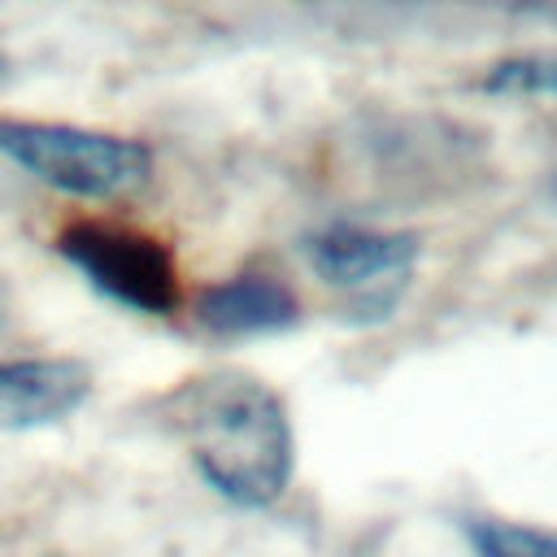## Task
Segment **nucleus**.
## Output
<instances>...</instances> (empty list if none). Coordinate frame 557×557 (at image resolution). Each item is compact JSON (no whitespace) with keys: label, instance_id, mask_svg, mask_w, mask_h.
Here are the masks:
<instances>
[{"label":"nucleus","instance_id":"f257e3e1","mask_svg":"<svg viewBox=\"0 0 557 557\" xmlns=\"http://www.w3.org/2000/svg\"><path fill=\"white\" fill-rule=\"evenodd\" d=\"M174 431L200 479L231 505H274L296 470L287 400L257 374L209 370L170 396Z\"/></svg>","mask_w":557,"mask_h":557},{"label":"nucleus","instance_id":"f03ea898","mask_svg":"<svg viewBox=\"0 0 557 557\" xmlns=\"http://www.w3.org/2000/svg\"><path fill=\"white\" fill-rule=\"evenodd\" d=\"M0 152L17 161L39 183L83 196V200H122L148 187L152 148L126 135H104L65 122H0Z\"/></svg>","mask_w":557,"mask_h":557},{"label":"nucleus","instance_id":"7ed1b4c3","mask_svg":"<svg viewBox=\"0 0 557 557\" xmlns=\"http://www.w3.org/2000/svg\"><path fill=\"white\" fill-rule=\"evenodd\" d=\"M57 252L113 305L148 318H170L183 305L178 261L165 239L104 222V218H74L57 231Z\"/></svg>","mask_w":557,"mask_h":557},{"label":"nucleus","instance_id":"20e7f679","mask_svg":"<svg viewBox=\"0 0 557 557\" xmlns=\"http://www.w3.org/2000/svg\"><path fill=\"white\" fill-rule=\"evenodd\" d=\"M91 383L96 374L78 357H0V435L65 422Z\"/></svg>","mask_w":557,"mask_h":557},{"label":"nucleus","instance_id":"39448f33","mask_svg":"<svg viewBox=\"0 0 557 557\" xmlns=\"http://www.w3.org/2000/svg\"><path fill=\"white\" fill-rule=\"evenodd\" d=\"M418 261V239L409 231H370V226H331L309 239V265L331 287H405Z\"/></svg>","mask_w":557,"mask_h":557},{"label":"nucleus","instance_id":"423d86ee","mask_svg":"<svg viewBox=\"0 0 557 557\" xmlns=\"http://www.w3.org/2000/svg\"><path fill=\"white\" fill-rule=\"evenodd\" d=\"M196 322L222 339L274 335L300 322V300L270 274H235L196 296Z\"/></svg>","mask_w":557,"mask_h":557},{"label":"nucleus","instance_id":"0eeeda50","mask_svg":"<svg viewBox=\"0 0 557 557\" xmlns=\"http://www.w3.org/2000/svg\"><path fill=\"white\" fill-rule=\"evenodd\" d=\"M487 91L496 96H522V100H557V48H531L500 57L487 78Z\"/></svg>","mask_w":557,"mask_h":557},{"label":"nucleus","instance_id":"6e6552de","mask_svg":"<svg viewBox=\"0 0 557 557\" xmlns=\"http://www.w3.org/2000/svg\"><path fill=\"white\" fill-rule=\"evenodd\" d=\"M466 535L479 557H557V531H544V527L474 518L466 522Z\"/></svg>","mask_w":557,"mask_h":557},{"label":"nucleus","instance_id":"1a4fd4ad","mask_svg":"<svg viewBox=\"0 0 557 557\" xmlns=\"http://www.w3.org/2000/svg\"><path fill=\"white\" fill-rule=\"evenodd\" d=\"M0 74H4V52H0Z\"/></svg>","mask_w":557,"mask_h":557}]
</instances>
